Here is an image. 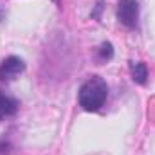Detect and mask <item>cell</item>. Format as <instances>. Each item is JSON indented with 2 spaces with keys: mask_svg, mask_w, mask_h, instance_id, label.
<instances>
[{
  "mask_svg": "<svg viewBox=\"0 0 155 155\" xmlns=\"http://www.w3.org/2000/svg\"><path fill=\"white\" fill-rule=\"evenodd\" d=\"M108 99V85L101 76H90L78 92V105L85 112H99Z\"/></svg>",
  "mask_w": 155,
  "mask_h": 155,
  "instance_id": "1",
  "label": "cell"
},
{
  "mask_svg": "<svg viewBox=\"0 0 155 155\" xmlns=\"http://www.w3.org/2000/svg\"><path fill=\"white\" fill-rule=\"evenodd\" d=\"M117 20L126 29H139V2L137 0H119L117 2Z\"/></svg>",
  "mask_w": 155,
  "mask_h": 155,
  "instance_id": "2",
  "label": "cell"
},
{
  "mask_svg": "<svg viewBox=\"0 0 155 155\" xmlns=\"http://www.w3.org/2000/svg\"><path fill=\"white\" fill-rule=\"evenodd\" d=\"M25 71V63L18 56H9L0 63V81L2 83H11L13 79L20 76Z\"/></svg>",
  "mask_w": 155,
  "mask_h": 155,
  "instance_id": "3",
  "label": "cell"
},
{
  "mask_svg": "<svg viewBox=\"0 0 155 155\" xmlns=\"http://www.w3.org/2000/svg\"><path fill=\"white\" fill-rule=\"evenodd\" d=\"M18 108H20V101L15 96L0 90V121L15 117L16 112H18Z\"/></svg>",
  "mask_w": 155,
  "mask_h": 155,
  "instance_id": "4",
  "label": "cell"
},
{
  "mask_svg": "<svg viewBox=\"0 0 155 155\" xmlns=\"http://www.w3.org/2000/svg\"><path fill=\"white\" fill-rule=\"evenodd\" d=\"M130 76L134 79V83L137 85H144L148 79V67L143 61H130Z\"/></svg>",
  "mask_w": 155,
  "mask_h": 155,
  "instance_id": "5",
  "label": "cell"
},
{
  "mask_svg": "<svg viewBox=\"0 0 155 155\" xmlns=\"http://www.w3.org/2000/svg\"><path fill=\"white\" fill-rule=\"evenodd\" d=\"M114 58V47L110 41H103L99 47H97V52H96V60L99 63H107Z\"/></svg>",
  "mask_w": 155,
  "mask_h": 155,
  "instance_id": "6",
  "label": "cell"
},
{
  "mask_svg": "<svg viewBox=\"0 0 155 155\" xmlns=\"http://www.w3.org/2000/svg\"><path fill=\"white\" fill-rule=\"evenodd\" d=\"M9 153V143L5 139H0V155H7Z\"/></svg>",
  "mask_w": 155,
  "mask_h": 155,
  "instance_id": "7",
  "label": "cell"
},
{
  "mask_svg": "<svg viewBox=\"0 0 155 155\" xmlns=\"http://www.w3.org/2000/svg\"><path fill=\"white\" fill-rule=\"evenodd\" d=\"M101 4H103V2L99 0V2H97V7H96V11H94V13L90 15L92 18H99V13H101V9H103V5H101Z\"/></svg>",
  "mask_w": 155,
  "mask_h": 155,
  "instance_id": "8",
  "label": "cell"
}]
</instances>
